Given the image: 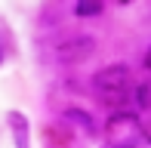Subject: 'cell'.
<instances>
[{
    "label": "cell",
    "mask_w": 151,
    "mask_h": 148,
    "mask_svg": "<svg viewBox=\"0 0 151 148\" xmlns=\"http://www.w3.org/2000/svg\"><path fill=\"white\" fill-rule=\"evenodd\" d=\"M90 90H93V96L99 99L102 105H111L114 111H120L123 105L133 99V90H136L133 68H129V65H123V62L102 65V68L93 71Z\"/></svg>",
    "instance_id": "6da1fadb"
},
{
    "label": "cell",
    "mask_w": 151,
    "mask_h": 148,
    "mask_svg": "<svg viewBox=\"0 0 151 148\" xmlns=\"http://www.w3.org/2000/svg\"><path fill=\"white\" fill-rule=\"evenodd\" d=\"M102 136H105V148H139L142 145V117L133 108H120L108 114L102 124Z\"/></svg>",
    "instance_id": "7a4b0ae2"
},
{
    "label": "cell",
    "mask_w": 151,
    "mask_h": 148,
    "mask_svg": "<svg viewBox=\"0 0 151 148\" xmlns=\"http://www.w3.org/2000/svg\"><path fill=\"white\" fill-rule=\"evenodd\" d=\"M96 50H99V40L93 34H86V31H80V34H68L62 37L56 46H52V62L56 65H65V68H77V65L90 62L96 56Z\"/></svg>",
    "instance_id": "3957f363"
},
{
    "label": "cell",
    "mask_w": 151,
    "mask_h": 148,
    "mask_svg": "<svg viewBox=\"0 0 151 148\" xmlns=\"http://www.w3.org/2000/svg\"><path fill=\"white\" fill-rule=\"evenodd\" d=\"M40 142H43V148H83V139H80L62 117L40 126Z\"/></svg>",
    "instance_id": "277c9868"
},
{
    "label": "cell",
    "mask_w": 151,
    "mask_h": 148,
    "mask_svg": "<svg viewBox=\"0 0 151 148\" xmlns=\"http://www.w3.org/2000/svg\"><path fill=\"white\" fill-rule=\"evenodd\" d=\"M62 120H65L77 136H86V139H96V136H99V124H96V117L86 108H80V105H68V108L62 111Z\"/></svg>",
    "instance_id": "5b68a950"
},
{
    "label": "cell",
    "mask_w": 151,
    "mask_h": 148,
    "mask_svg": "<svg viewBox=\"0 0 151 148\" xmlns=\"http://www.w3.org/2000/svg\"><path fill=\"white\" fill-rule=\"evenodd\" d=\"M6 126H9V136L16 148H34V130H31V120L25 111L12 108L6 111Z\"/></svg>",
    "instance_id": "8992f818"
},
{
    "label": "cell",
    "mask_w": 151,
    "mask_h": 148,
    "mask_svg": "<svg viewBox=\"0 0 151 148\" xmlns=\"http://www.w3.org/2000/svg\"><path fill=\"white\" fill-rule=\"evenodd\" d=\"M19 56V43H16V34H12V28L0 19V65L12 62V59Z\"/></svg>",
    "instance_id": "52a82bcc"
},
{
    "label": "cell",
    "mask_w": 151,
    "mask_h": 148,
    "mask_svg": "<svg viewBox=\"0 0 151 148\" xmlns=\"http://www.w3.org/2000/svg\"><path fill=\"white\" fill-rule=\"evenodd\" d=\"M102 12H105V3H96V0H80V3H74V16L77 19L102 16Z\"/></svg>",
    "instance_id": "ba28073f"
},
{
    "label": "cell",
    "mask_w": 151,
    "mask_h": 148,
    "mask_svg": "<svg viewBox=\"0 0 151 148\" xmlns=\"http://www.w3.org/2000/svg\"><path fill=\"white\" fill-rule=\"evenodd\" d=\"M133 99H136V108H139V111H148V108H151V80H145V83H136Z\"/></svg>",
    "instance_id": "9c48e42d"
},
{
    "label": "cell",
    "mask_w": 151,
    "mask_h": 148,
    "mask_svg": "<svg viewBox=\"0 0 151 148\" xmlns=\"http://www.w3.org/2000/svg\"><path fill=\"white\" fill-rule=\"evenodd\" d=\"M142 145H148V148H151V120H148V124L142 120Z\"/></svg>",
    "instance_id": "30bf717a"
},
{
    "label": "cell",
    "mask_w": 151,
    "mask_h": 148,
    "mask_svg": "<svg viewBox=\"0 0 151 148\" xmlns=\"http://www.w3.org/2000/svg\"><path fill=\"white\" fill-rule=\"evenodd\" d=\"M142 65H145V68L151 71V46H148V50H145V56H142Z\"/></svg>",
    "instance_id": "8fae6325"
}]
</instances>
